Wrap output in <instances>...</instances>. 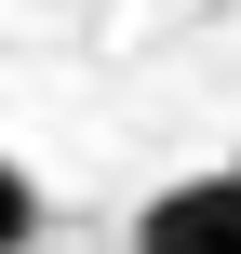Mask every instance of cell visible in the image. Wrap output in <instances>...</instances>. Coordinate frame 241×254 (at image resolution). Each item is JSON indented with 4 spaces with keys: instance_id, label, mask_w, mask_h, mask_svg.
<instances>
[{
    "instance_id": "6da1fadb",
    "label": "cell",
    "mask_w": 241,
    "mask_h": 254,
    "mask_svg": "<svg viewBox=\"0 0 241 254\" xmlns=\"http://www.w3.org/2000/svg\"><path fill=\"white\" fill-rule=\"evenodd\" d=\"M134 254H241V174H188L134 214Z\"/></svg>"
},
{
    "instance_id": "7a4b0ae2",
    "label": "cell",
    "mask_w": 241,
    "mask_h": 254,
    "mask_svg": "<svg viewBox=\"0 0 241 254\" xmlns=\"http://www.w3.org/2000/svg\"><path fill=\"white\" fill-rule=\"evenodd\" d=\"M40 241V188H27V161L0 147V254H27Z\"/></svg>"
}]
</instances>
